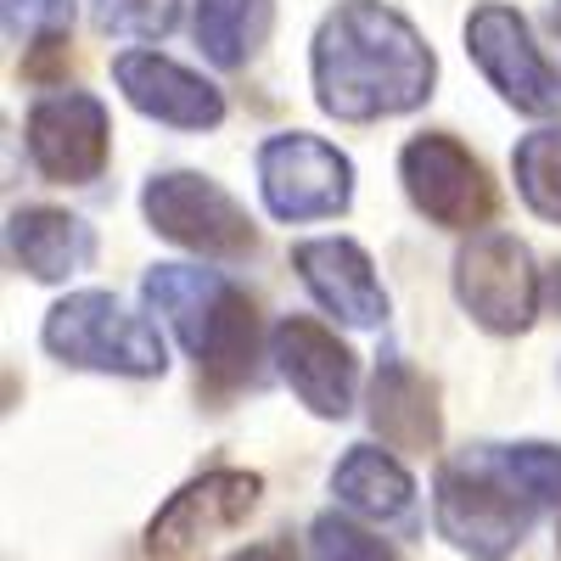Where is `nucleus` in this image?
<instances>
[{
  "mask_svg": "<svg viewBox=\"0 0 561 561\" xmlns=\"http://www.w3.org/2000/svg\"><path fill=\"white\" fill-rule=\"evenodd\" d=\"M433 79L427 39L382 0H337L314 34V102L343 124L410 113L433 96Z\"/></svg>",
  "mask_w": 561,
  "mask_h": 561,
  "instance_id": "1",
  "label": "nucleus"
},
{
  "mask_svg": "<svg viewBox=\"0 0 561 561\" xmlns=\"http://www.w3.org/2000/svg\"><path fill=\"white\" fill-rule=\"evenodd\" d=\"M147 304L174 325L185 354L208 382H248L259 359V309L253 298L203 264H152Z\"/></svg>",
  "mask_w": 561,
  "mask_h": 561,
  "instance_id": "2",
  "label": "nucleus"
},
{
  "mask_svg": "<svg viewBox=\"0 0 561 561\" xmlns=\"http://www.w3.org/2000/svg\"><path fill=\"white\" fill-rule=\"evenodd\" d=\"M45 348L62 365L107 370V377H163L169 348L147 314H135L113 293H73L39 325Z\"/></svg>",
  "mask_w": 561,
  "mask_h": 561,
  "instance_id": "3",
  "label": "nucleus"
},
{
  "mask_svg": "<svg viewBox=\"0 0 561 561\" xmlns=\"http://www.w3.org/2000/svg\"><path fill=\"white\" fill-rule=\"evenodd\" d=\"M534 500H523L517 489H511L494 466L472 449L449 460L438 483H433V517H438V534L466 550L472 561H505L511 550H517L534 528Z\"/></svg>",
  "mask_w": 561,
  "mask_h": 561,
  "instance_id": "4",
  "label": "nucleus"
},
{
  "mask_svg": "<svg viewBox=\"0 0 561 561\" xmlns=\"http://www.w3.org/2000/svg\"><path fill=\"white\" fill-rule=\"evenodd\" d=\"M455 298L483 332L511 337L534 325L545 280L534 270V253L511 230H472V242L455 253Z\"/></svg>",
  "mask_w": 561,
  "mask_h": 561,
  "instance_id": "5",
  "label": "nucleus"
},
{
  "mask_svg": "<svg viewBox=\"0 0 561 561\" xmlns=\"http://www.w3.org/2000/svg\"><path fill=\"white\" fill-rule=\"evenodd\" d=\"M140 208H147L158 237H169L185 253H203V259H242V253H253L248 208L208 174H192V169L152 174L147 192H140Z\"/></svg>",
  "mask_w": 561,
  "mask_h": 561,
  "instance_id": "6",
  "label": "nucleus"
},
{
  "mask_svg": "<svg viewBox=\"0 0 561 561\" xmlns=\"http://www.w3.org/2000/svg\"><path fill=\"white\" fill-rule=\"evenodd\" d=\"M259 192L275 219H332L354 203V163L320 135H270L259 147Z\"/></svg>",
  "mask_w": 561,
  "mask_h": 561,
  "instance_id": "7",
  "label": "nucleus"
},
{
  "mask_svg": "<svg viewBox=\"0 0 561 561\" xmlns=\"http://www.w3.org/2000/svg\"><path fill=\"white\" fill-rule=\"evenodd\" d=\"M259 472H208L197 483H185L147 528L152 561H203L225 534H237L259 511Z\"/></svg>",
  "mask_w": 561,
  "mask_h": 561,
  "instance_id": "8",
  "label": "nucleus"
},
{
  "mask_svg": "<svg viewBox=\"0 0 561 561\" xmlns=\"http://www.w3.org/2000/svg\"><path fill=\"white\" fill-rule=\"evenodd\" d=\"M399 180L415 214H427L444 230H478L494 214V185L455 135H415L399 152Z\"/></svg>",
  "mask_w": 561,
  "mask_h": 561,
  "instance_id": "9",
  "label": "nucleus"
},
{
  "mask_svg": "<svg viewBox=\"0 0 561 561\" xmlns=\"http://www.w3.org/2000/svg\"><path fill=\"white\" fill-rule=\"evenodd\" d=\"M466 51H472L483 79L517 113H556L561 107V79L534 45L523 12L500 7V0H483V7L466 18Z\"/></svg>",
  "mask_w": 561,
  "mask_h": 561,
  "instance_id": "10",
  "label": "nucleus"
},
{
  "mask_svg": "<svg viewBox=\"0 0 561 561\" xmlns=\"http://www.w3.org/2000/svg\"><path fill=\"white\" fill-rule=\"evenodd\" d=\"M28 158L57 185H90L107 163V107L90 90H45L23 124Z\"/></svg>",
  "mask_w": 561,
  "mask_h": 561,
  "instance_id": "11",
  "label": "nucleus"
},
{
  "mask_svg": "<svg viewBox=\"0 0 561 561\" xmlns=\"http://www.w3.org/2000/svg\"><path fill=\"white\" fill-rule=\"evenodd\" d=\"M270 354L280 365V377L287 388L325 421H343L354 410V388H359V365L348 354V343L332 332V325H320L309 314H287L270 332Z\"/></svg>",
  "mask_w": 561,
  "mask_h": 561,
  "instance_id": "12",
  "label": "nucleus"
},
{
  "mask_svg": "<svg viewBox=\"0 0 561 561\" xmlns=\"http://www.w3.org/2000/svg\"><path fill=\"white\" fill-rule=\"evenodd\" d=\"M113 79L124 90V102L135 113H147L169 129H214L225 118V96L219 84H208L203 73L180 68L158 51H124L113 57Z\"/></svg>",
  "mask_w": 561,
  "mask_h": 561,
  "instance_id": "13",
  "label": "nucleus"
},
{
  "mask_svg": "<svg viewBox=\"0 0 561 561\" xmlns=\"http://www.w3.org/2000/svg\"><path fill=\"white\" fill-rule=\"evenodd\" d=\"M293 264L304 275V287L314 293V304L325 314H337L343 325H382L388 320V293L377 280V264L359 242L343 237H320V242H298Z\"/></svg>",
  "mask_w": 561,
  "mask_h": 561,
  "instance_id": "14",
  "label": "nucleus"
},
{
  "mask_svg": "<svg viewBox=\"0 0 561 561\" xmlns=\"http://www.w3.org/2000/svg\"><path fill=\"white\" fill-rule=\"evenodd\" d=\"M370 427L382 433L388 449L427 455L438 449V393L433 382L410 370L404 359H382L377 382H370Z\"/></svg>",
  "mask_w": 561,
  "mask_h": 561,
  "instance_id": "15",
  "label": "nucleus"
},
{
  "mask_svg": "<svg viewBox=\"0 0 561 561\" xmlns=\"http://www.w3.org/2000/svg\"><path fill=\"white\" fill-rule=\"evenodd\" d=\"M7 237H12V259L34 280H68L96 259V230L68 208H18Z\"/></svg>",
  "mask_w": 561,
  "mask_h": 561,
  "instance_id": "16",
  "label": "nucleus"
},
{
  "mask_svg": "<svg viewBox=\"0 0 561 561\" xmlns=\"http://www.w3.org/2000/svg\"><path fill=\"white\" fill-rule=\"evenodd\" d=\"M332 489H337V500L354 511V517H370L382 528L415 517V483H410V472L388 449H377V444H354L337 460Z\"/></svg>",
  "mask_w": 561,
  "mask_h": 561,
  "instance_id": "17",
  "label": "nucleus"
},
{
  "mask_svg": "<svg viewBox=\"0 0 561 561\" xmlns=\"http://www.w3.org/2000/svg\"><path fill=\"white\" fill-rule=\"evenodd\" d=\"M275 0H197V45L214 68H242L259 45L270 39Z\"/></svg>",
  "mask_w": 561,
  "mask_h": 561,
  "instance_id": "18",
  "label": "nucleus"
},
{
  "mask_svg": "<svg viewBox=\"0 0 561 561\" xmlns=\"http://www.w3.org/2000/svg\"><path fill=\"white\" fill-rule=\"evenodd\" d=\"M511 174H517L523 203H528L539 219L561 225V124L523 135L517 152H511Z\"/></svg>",
  "mask_w": 561,
  "mask_h": 561,
  "instance_id": "19",
  "label": "nucleus"
},
{
  "mask_svg": "<svg viewBox=\"0 0 561 561\" xmlns=\"http://www.w3.org/2000/svg\"><path fill=\"white\" fill-rule=\"evenodd\" d=\"M478 455L523 500H534V505H556L561 500V449H550V444H483Z\"/></svg>",
  "mask_w": 561,
  "mask_h": 561,
  "instance_id": "20",
  "label": "nucleus"
},
{
  "mask_svg": "<svg viewBox=\"0 0 561 561\" xmlns=\"http://www.w3.org/2000/svg\"><path fill=\"white\" fill-rule=\"evenodd\" d=\"M309 556H314V561H399L388 539L365 534L359 523L337 517V511L314 517V528H309Z\"/></svg>",
  "mask_w": 561,
  "mask_h": 561,
  "instance_id": "21",
  "label": "nucleus"
},
{
  "mask_svg": "<svg viewBox=\"0 0 561 561\" xmlns=\"http://www.w3.org/2000/svg\"><path fill=\"white\" fill-rule=\"evenodd\" d=\"M102 34L118 39H163L180 18V0H90Z\"/></svg>",
  "mask_w": 561,
  "mask_h": 561,
  "instance_id": "22",
  "label": "nucleus"
},
{
  "mask_svg": "<svg viewBox=\"0 0 561 561\" xmlns=\"http://www.w3.org/2000/svg\"><path fill=\"white\" fill-rule=\"evenodd\" d=\"M68 18H73V0H7V34L12 39L62 34Z\"/></svg>",
  "mask_w": 561,
  "mask_h": 561,
  "instance_id": "23",
  "label": "nucleus"
},
{
  "mask_svg": "<svg viewBox=\"0 0 561 561\" xmlns=\"http://www.w3.org/2000/svg\"><path fill=\"white\" fill-rule=\"evenodd\" d=\"M230 561H298V550H293V539H259V545L237 550Z\"/></svg>",
  "mask_w": 561,
  "mask_h": 561,
  "instance_id": "24",
  "label": "nucleus"
},
{
  "mask_svg": "<svg viewBox=\"0 0 561 561\" xmlns=\"http://www.w3.org/2000/svg\"><path fill=\"white\" fill-rule=\"evenodd\" d=\"M545 304L561 314V264H556V270H550V280H545Z\"/></svg>",
  "mask_w": 561,
  "mask_h": 561,
  "instance_id": "25",
  "label": "nucleus"
},
{
  "mask_svg": "<svg viewBox=\"0 0 561 561\" xmlns=\"http://www.w3.org/2000/svg\"><path fill=\"white\" fill-rule=\"evenodd\" d=\"M550 23H556V28H561V0H556V7H550Z\"/></svg>",
  "mask_w": 561,
  "mask_h": 561,
  "instance_id": "26",
  "label": "nucleus"
}]
</instances>
